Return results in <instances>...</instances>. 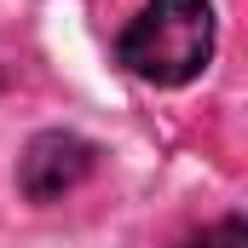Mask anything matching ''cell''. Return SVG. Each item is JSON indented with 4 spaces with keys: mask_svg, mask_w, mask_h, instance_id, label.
Masks as SVG:
<instances>
[{
    "mask_svg": "<svg viewBox=\"0 0 248 248\" xmlns=\"http://www.w3.org/2000/svg\"><path fill=\"white\" fill-rule=\"evenodd\" d=\"M214 58V6L208 0H144L122 35V63L150 87H185Z\"/></svg>",
    "mask_w": 248,
    "mask_h": 248,
    "instance_id": "6da1fadb",
    "label": "cell"
},
{
    "mask_svg": "<svg viewBox=\"0 0 248 248\" xmlns=\"http://www.w3.org/2000/svg\"><path fill=\"white\" fill-rule=\"evenodd\" d=\"M93 173V144L75 133H41L29 139L23 162H17V190L29 202H58L63 190H75Z\"/></svg>",
    "mask_w": 248,
    "mask_h": 248,
    "instance_id": "7a4b0ae2",
    "label": "cell"
},
{
    "mask_svg": "<svg viewBox=\"0 0 248 248\" xmlns=\"http://www.w3.org/2000/svg\"><path fill=\"white\" fill-rule=\"evenodd\" d=\"M243 243V225L231 219V225H219V231H208V237H190L185 248H237Z\"/></svg>",
    "mask_w": 248,
    "mask_h": 248,
    "instance_id": "3957f363",
    "label": "cell"
}]
</instances>
